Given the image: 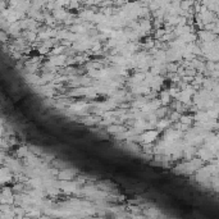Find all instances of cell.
<instances>
[{"instance_id":"obj_2","label":"cell","mask_w":219,"mask_h":219,"mask_svg":"<svg viewBox=\"0 0 219 219\" xmlns=\"http://www.w3.org/2000/svg\"><path fill=\"white\" fill-rule=\"evenodd\" d=\"M170 99H172V96H170V94H169L168 90H164V91L160 92V95H159V100H160V103H162L163 105H168L169 103H170Z\"/></svg>"},{"instance_id":"obj_1","label":"cell","mask_w":219,"mask_h":219,"mask_svg":"<svg viewBox=\"0 0 219 219\" xmlns=\"http://www.w3.org/2000/svg\"><path fill=\"white\" fill-rule=\"evenodd\" d=\"M158 136H159V131L150 130V131L144 132V133L141 135V140H142L145 144H151L154 140H156Z\"/></svg>"},{"instance_id":"obj_3","label":"cell","mask_w":219,"mask_h":219,"mask_svg":"<svg viewBox=\"0 0 219 219\" xmlns=\"http://www.w3.org/2000/svg\"><path fill=\"white\" fill-rule=\"evenodd\" d=\"M66 60H67L66 55H56L50 60V64L51 66H62V64L66 63Z\"/></svg>"},{"instance_id":"obj_4","label":"cell","mask_w":219,"mask_h":219,"mask_svg":"<svg viewBox=\"0 0 219 219\" xmlns=\"http://www.w3.org/2000/svg\"><path fill=\"white\" fill-rule=\"evenodd\" d=\"M170 123H172V122H170V119H162L159 123H156V127H158V130H159V131H162V130L168 128Z\"/></svg>"},{"instance_id":"obj_5","label":"cell","mask_w":219,"mask_h":219,"mask_svg":"<svg viewBox=\"0 0 219 219\" xmlns=\"http://www.w3.org/2000/svg\"><path fill=\"white\" fill-rule=\"evenodd\" d=\"M72 177H73L72 170H68V169L62 170V172L59 173V178H60V179H70Z\"/></svg>"},{"instance_id":"obj_6","label":"cell","mask_w":219,"mask_h":219,"mask_svg":"<svg viewBox=\"0 0 219 219\" xmlns=\"http://www.w3.org/2000/svg\"><path fill=\"white\" fill-rule=\"evenodd\" d=\"M192 121H194V118L191 117V115H182L181 117V122H182V124L183 126H190L192 123Z\"/></svg>"},{"instance_id":"obj_8","label":"cell","mask_w":219,"mask_h":219,"mask_svg":"<svg viewBox=\"0 0 219 219\" xmlns=\"http://www.w3.org/2000/svg\"><path fill=\"white\" fill-rule=\"evenodd\" d=\"M181 117H182V115L178 114V112H173L172 114H170V122L177 121V119H181Z\"/></svg>"},{"instance_id":"obj_7","label":"cell","mask_w":219,"mask_h":219,"mask_svg":"<svg viewBox=\"0 0 219 219\" xmlns=\"http://www.w3.org/2000/svg\"><path fill=\"white\" fill-rule=\"evenodd\" d=\"M17 154H18V156H21V158H23V156H28L30 154H28V149L26 146H22V147H19V149L17 150Z\"/></svg>"}]
</instances>
